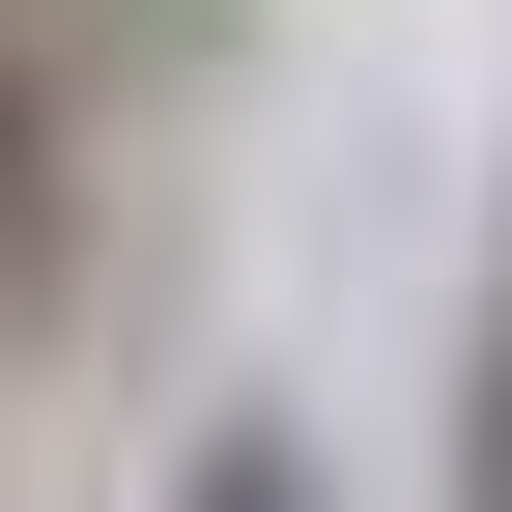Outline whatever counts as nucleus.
Returning a JSON list of instances; mask_svg holds the SVG:
<instances>
[{"label":"nucleus","instance_id":"obj_1","mask_svg":"<svg viewBox=\"0 0 512 512\" xmlns=\"http://www.w3.org/2000/svg\"><path fill=\"white\" fill-rule=\"evenodd\" d=\"M171 512H313V456H285V427H228V456L171 484Z\"/></svg>","mask_w":512,"mask_h":512}]
</instances>
